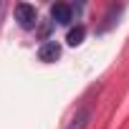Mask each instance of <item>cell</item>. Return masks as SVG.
Returning <instances> with one entry per match:
<instances>
[{
  "label": "cell",
  "mask_w": 129,
  "mask_h": 129,
  "mask_svg": "<svg viewBox=\"0 0 129 129\" xmlns=\"http://www.w3.org/2000/svg\"><path fill=\"white\" fill-rule=\"evenodd\" d=\"M13 15H15V20H18V25L20 28H33L36 23H38V13H36V8L33 5H28V3H18L15 5V10H13Z\"/></svg>",
  "instance_id": "cell-1"
},
{
  "label": "cell",
  "mask_w": 129,
  "mask_h": 129,
  "mask_svg": "<svg viewBox=\"0 0 129 129\" xmlns=\"http://www.w3.org/2000/svg\"><path fill=\"white\" fill-rule=\"evenodd\" d=\"M74 18V8L66 5V3H56L51 5V23H58V25H69Z\"/></svg>",
  "instance_id": "cell-2"
},
{
  "label": "cell",
  "mask_w": 129,
  "mask_h": 129,
  "mask_svg": "<svg viewBox=\"0 0 129 129\" xmlns=\"http://www.w3.org/2000/svg\"><path fill=\"white\" fill-rule=\"evenodd\" d=\"M38 58H41L43 63H53V61H58V58H61V46H58L56 41H46V43L38 48Z\"/></svg>",
  "instance_id": "cell-3"
},
{
  "label": "cell",
  "mask_w": 129,
  "mask_h": 129,
  "mask_svg": "<svg viewBox=\"0 0 129 129\" xmlns=\"http://www.w3.org/2000/svg\"><path fill=\"white\" fill-rule=\"evenodd\" d=\"M89 121H91V109H89V106H81V109L76 111V116L69 121L66 129H86Z\"/></svg>",
  "instance_id": "cell-4"
},
{
  "label": "cell",
  "mask_w": 129,
  "mask_h": 129,
  "mask_svg": "<svg viewBox=\"0 0 129 129\" xmlns=\"http://www.w3.org/2000/svg\"><path fill=\"white\" fill-rule=\"evenodd\" d=\"M84 38H86V25H76V28H71L69 30V36H66V43L69 46H81L84 43Z\"/></svg>",
  "instance_id": "cell-5"
},
{
  "label": "cell",
  "mask_w": 129,
  "mask_h": 129,
  "mask_svg": "<svg viewBox=\"0 0 129 129\" xmlns=\"http://www.w3.org/2000/svg\"><path fill=\"white\" fill-rule=\"evenodd\" d=\"M51 25H53V23H51V20H48V23H43V25H41V38H48V33H51Z\"/></svg>",
  "instance_id": "cell-6"
}]
</instances>
